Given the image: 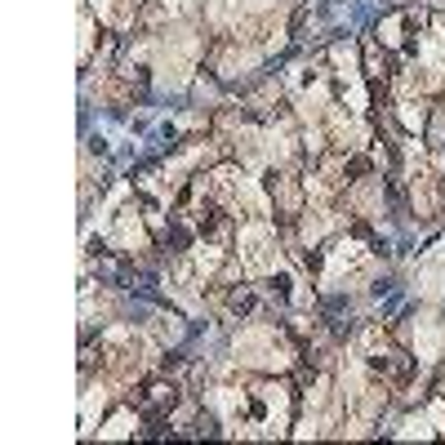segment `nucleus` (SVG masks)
<instances>
[{"instance_id": "7ed1b4c3", "label": "nucleus", "mask_w": 445, "mask_h": 445, "mask_svg": "<svg viewBox=\"0 0 445 445\" xmlns=\"http://www.w3.org/2000/svg\"><path fill=\"white\" fill-rule=\"evenodd\" d=\"M227 307H232V312H250V307H254V294H250V290H232Z\"/></svg>"}, {"instance_id": "f03ea898", "label": "nucleus", "mask_w": 445, "mask_h": 445, "mask_svg": "<svg viewBox=\"0 0 445 445\" xmlns=\"http://www.w3.org/2000/svg\"><path fill=\"white\" fill-rule=\"evenodd\" d=\"M223 232H227V214L214 205H201V236H223Z\"/></svg>"}, {"instance_id": "f257e3e1", "label": "nucleus", "mask_w": 445, "mask_h": 445, "mask_svg": "<svg viewBox=\"0 0 445 445\" xmlns=\"http://www.w3.org/2000/svg\"><path fill=\"white\" fill-rule=\"evenodd\" d=\"M134 405L143 410L147 419H165V414L178 405V388H174V383H147V388L134 392Z\"/></svg>"}]
</instances>
